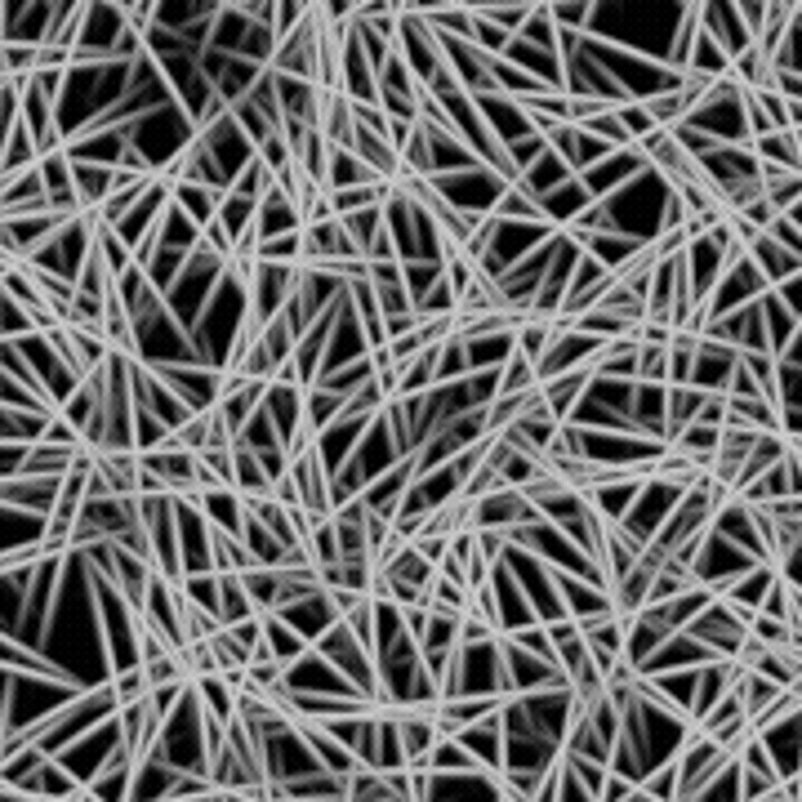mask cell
I'll return each mask as SVG.
<instances>
[{
  "instance_id": "1",
  "label": "cell",
  "mask_w": 802,
  "mask_h": 802,
  "mask_svg": "<svg viewBox=\"0 0 802 802\" xmlns=\"http://www.w3.org/2000/svg\"><path fill=\"white\" fill-rule=\"evenodd\" d=\"M646 170H651V161H646L642 148H620V152H611L607 161H597L593 170H584L580 179H584V187H588L593 200H607V196H616L620 187H629L633 179H642Z\"/></svg>"
},
{
  "instance_id": "2",
  "label": "cell",
  "mask_w": 802,
  "mask_h": 802,
  "mask_svg": "<svg viewBox=\"0 0 802 802\" xmlns=\"http://www.w3.org/2000/svg\"><path fill=\"white\" fill-rule=\"evenodd\" d=\"M642 486H646V473H629V478H616V482H602V486H588V504L597 508L602 522L611 526V522H625L633 513Z\"/></svg>"
},
{
  "instance_id": "3",
  "label": "cell",
  "mask_w": 802,
  "mask_h": 802,
  "mask_svg": "<svg viewBox=\"0 0 802 802\" xmlns=\"http://www.w3.org/2000/svg\"><path fill=\"white\" fill-rule=\"evenodd\" d=\"M593 362H584V366H575V370H566V375H553V379H545L540 388H545V401H549V411L558 415V420H571L575 415V406L588 397V383H593Z\"/></svg>"
},
{
  "instance_id": "4",
  "label": "cell",
  "mask_w": 802,
  "mask_h": 802,
  "mask_svg": "<svg viewBox=\"0 0 802 802\" xmlns=\"http://www.w3.org/2000/svg\"><path fill=\"white\" fill-rule=\"evenodd\" d=\"M224 192H228V187L200 183V179H179V183H174V206H179L196 228H206V224L219 219V200H224Z\"/></svg>"
},
{
  "instance_id": "5",
  "label": "cell",
  "mask_w": 802,
  "mask_h": 802,
  "mask_svg": "<svg viewBox=\"0 0 802 802\" xmlns=\"http://www.w3.org/2000/svg\"><path fill=\"white\" fill-rule=\"evenodd\" d=\"M646 241L651 237H642V232H625V228H616V232H597V237H588V254L593 259H602L611 267V273H620V267L629 263V259H638L642 250H646Z\"/></svg>"
},
{
  "instance_id": "6",
  "label": "cell",
  "mask_w": 802,
  "mask_h": 802,
  "mask_svg": "<svg viewBox=\"0 0 802 802\" xmlns=\"http://www.w3.org/2000/svg\"><path fill=\"white\" fill-rule=\"evenodd\" d=\"M749 263H754L758 273L767 277V286H771V290H776L789 273H798V267H802V263H798V259H793V254H789L771 232H758V237L749 241Z\"/></svg>"
},
{
  "instance_id": "7",
  "label": "cell",
  "mask_w": 802,
  "mask_h": 802,
  "mask_svg": "<svg viewBox=\"0 0 802 802\" xmlns=\"http://www.w3.org/2000/svg\"><path fill=\"white\" fill-rule=\"evenodd\" d=\"M357 183H379V174L353 152V148H334L330 144V161H325V192H340V187H357Z\"/></svg>"
},
{
  "instance_id": "8",
  "label": "cell",
  "mask_w": 802,
  "mask_h": 802,
  "mask_svg": "<svg viewBox=\"0 0 802 802\" xmlns=\"http://www.w3.org/2000/svg\"><path fill=\"white\" fill-rule=\"evenodd\" d=\"M566 179H575V165H571L562 152H553V148H549V152H545L540 161H535V165H526L522 187H526L535 200H545V196H549L553 187H562Z\"/></svg>"
},
{
  "instance_id": "9",
  "label": "cell",
  "mask_w": 802,
  "mask_h": 802,
  "mask_svg": "<svg viewBox=\"0 0 802 802\" xmlns=\"http://www.w3.org/2000/svg\"><path fill=\"white\" fill-rule=\"evenodd\" d=\"M263 633H267V646H273V655L277 660H299L303 651H312V638L295 625V620H286L282 611H263Z\"/></svg>"
},
{
  "instance_id": "10",
  "label": "cell",
  "mask_w": 802,
  "mask_h": 802,
  "mask_svg": "<svg viewBox=\"0 0 802 802\" xmlns=\"http://www.w3.org/2000/svg\"><path fill=\"white\" fill-rule=\"evenodd\" d=\"M72 179H77L81 210H99L112 196V165H103V161H77L72 157Z\"/></svg>"
},
{
  "instance_id": "11",
  "label": "cell",
  "mask_w": 802,
  "mask_h": 802,
  "mask_svg": "<svg viewBox=\"0 0 802 802\" xmlns=\"http://www.w3.org/2000/svg\"><path fill=\"white\" fill-rule=\"evenodd\" d=\"M491 215H495L500 224H549V219H545V210H540V200H535L522 183H508V187L495 196Z\"/></svg>"
},
{
  "instance_id": "12",
  "label": "cell",
  "mask_w": 802,
  "mask_h": 802,
  "mask_svg": "<svg viewBox=\"0 0 802 802\" xmlns=\"http://www.w3.org/2000/svg\"><path fill=\"white\" fill-rule=\"evenodd\" d=\"M32 165H41V139L32 134V125L19 116V121L5 129V174L32 170Z\"/></svg>"
},
{
  "instance_id": "13",
  "label": "cell",
  "mask_w": 802,
  "mask_h": 802,
  "mask_svg": "<svg viewBox=\"0 0 802 802\" xmlns=\"http://www.w3.org/2000/svg\"><path fill=\"white\" fill-rule=\"evenodd\" d=\"M633 392H638V379L593 375V383H588V401H597V406H607L616 415H629V420H633Z\"/></svg>"
},
{
  "instance_id": "14",
  "label": "cell",
  "mask_w": 802,
  "mask_h": 802,
  "mask_svg": "<svg viewBox=\"0 0 802 802\" xmlns=\"http://www.w3.org/2000/svg\"><path fill=\"white\" fill-rule=\"evenodd\" d=\"M58 411H23V406H5V428H0V437L5 442H45L49 424H54Z\"/></svg>"
},
{
  "instance_id": "15",
  "label": "cell",
  "mask_w": 802,
  "mask_h": 802,
  "mask_svg": "<svg viewBox=\"0 0 802 802\" xmlns=\"http://www.w3.org/2000/svg\"><path fill=\"white\" fill-rule=\"evenodd\" d=\"M241 540H245V549L254 553V562L259 566H282V558H286V549H282V540L273 530H267V522L259 517V513H245V526H241Z\"/></svg>"
},
{
  "instance_id": "16",
  "label": "cell",
  "mask_w": 802,
  "mask_h": 802,
  "mask_svg": "<svg viewBox=\"0 0 802 802\" xmlns=\"http://www.w3.org/2000/svg\"><path fill=\"white\" fill-rule=\"evenodd\" d=\"M383 571H388L392 580H406V584H415V588H428L433 575H437V562H428L415 545H406V549H397V558L383 562Z\"/></svg>"
},
{
  "instance_id": "17",
  "label": "cell",
  "mask_w": 802,
  "mask_h": 802,
  "mask_svg": "<svg viewBox=\"0 0 802 802\" xmlns=\"http://www.w3.org/2000/svg\"><path fill=\"white\" fill-rule=\"evenodd\" d=\"M687 72H700V77H722V72H731V54H726V49L718 45V36H709L704 27H700V36H696V49H691Z\"/></svg>"
},
{
  "instance_id": "18",
  "label": "cell",
  "mask_w": 802,
  "mask_h": 802,
  "mask_svg": "<svg viewBox=\"0 0 802 802\" xmlns=\"http://www.w3.org/2000/svg\"><path fill=\"white\" fill-rule=\"evenodd\" d=\"M254 219H259V200L254 196H241V192H224V200H219V224L232 232V237H241V232H250L254 228Z\"/></svg>"
},
{
  "instance_id": "19",
  "label": "cell",
  "mask_w": 802,
  "mask_h": 802,
  "mask_svg": "<svg viewBox=\"0 0 802 802\" xmlns=\"http://www.w3.org/2000/svg\"><path fill=\"white\" fill-rule=\"evenodd\" d=\"M170 437H174V428L157 411L134 406V446H139V450H161Z\"/></svg>"
},
{
  "instance_id": "20",
  "label": "cell",
  "mask_w": 802,
  "mask_h": 802,
  "mask_svg": "<svg viewBox=\"0 0 802 802\" xmlns=\"http://www.w3.org/2000/svg\"><path fill=\"white\" fill-rule=\"evenodd\" d=\"M517 36L530 41V45H540V49H549V54H558V19H553V10H549V0L530 10V19L522 23Z\"/></svg>"
},
{
  "instance_id": "21",
  "label": "cell",
  "mask_w": 802,
  "mask_h": 802,
  "mask_svg": "<svg viewBox=\"0 0 802 802\" xmlns=\"http://www.w3.org/2000/svg\"><path fill=\"white\" fill-rule=\"evenodd\" d=\"M508 41H513V32L508 27H500L495 19H486L482 10H473V36H468V45H478L482 54H504L508 49Z\"/></svg>"
},
{
  "instance_id": "22",
  "label": "cell",
  "mask_w": 802,
  "mask_h": 802,
  "mask_svg": "<svg viewBox=\"0 0 802 802\" xmlns=\"http://www.w3.org/2000/svg\"><path fill=\"white\" fill-rule=\"evenodd\" d=\"M344 224H348V232H353V241H357V250L362 254H370V241L379 237V228H383V200L379 206H366V210H353V215H340Z\"/></svg>"
},
{
  "instance_id": "23",
  "label": "cell",
  "mask_w": 802,
  "mask_h": 802,
  "mask_svg": "<svg viewBox=\"0 0 802 802\" xmlns=\"http://www.w3.org/2000/svg\"><path fill=\"white\" fill-rule=\"evenodd\" d=\"M41 67L36 41H5V77H32Z\"/></svg>"
},
{
  "instance_id": "24",
  "label": "cell",
  "mask_w": 802,
  "mask_h": 802,
  "mask_svg": "<svg viewBox=\"0 0 802 802\" xmlns=\"http://www.w3.org/2000/svg\"><path fill=\"white\" fill-rule=\"evenodd\" d=\"M638 379H646V383H668V348L642 344V348H638Z\"/></svg>"
},
{
  "instance_id": "25",
  "label": "cell",
  "mask_w": 802,
  "mask_h": 802,
  "mask_svg": "<svg viewBox=\"0 0 802 802\" xmlns=\"http://www.w3.org/2000/svg\"><path fill=\"white\" fill-rule=\"evenodd\" d=\"M749 638L763 642V646H784V642H789V625L776 620V616H767V611H758L754 625H749Z\"/></svg>"
},
{
  "instance_id": "26",
  "label": "cell",
  "mask_w": 802,
  "mask_h": 802,
  "mask_svg": "<svg viewBox=\"0 0 802 802\" xmlns=\"http://www.w3.org/2000/svg\"><path fill=\"white\" fill-rule=\"evenodd\" d=\"M735 215H745V219H749V224H754L758 232H771V224H776V219H780L784 210H780V206H776V200H771V196L763 192V196H754V200H749V206H741V210H735Z\"/></svg>"
},
{
  "instance_id": "27",
  "label": "cell",
  "mask_w": 802,
  "mask_h": 802,
  "mask_svg": "<svg viewBox=\"0 0 802 802\" xmlns=\"http://www.w3.org/2000/svg\"><path fill=\"white\" fill-rule=\"evenodd\" d=\"M771 237H776V241H780V245L802 263V228H798L793 219H784V215H780V219L771 224Z\"/></svg>"
},
{
  "instance_id": "28",
  "label": "cell",
  "mask_w": 802,
  "mask_h": 802,
  "mask_svg": "<svg viewBox=\"0 0 802 802\" xmlns=\"http://www.w3.org/2000/svg\"><path fill=\"white\" fill-rule=\"evenodd\" d=\"M776 295H780V299L802 317V267H798V273H789V277L776 286Z\"/></svg>"
}]
</instances>
